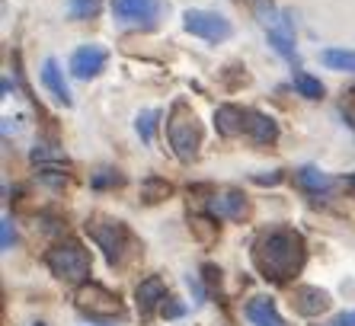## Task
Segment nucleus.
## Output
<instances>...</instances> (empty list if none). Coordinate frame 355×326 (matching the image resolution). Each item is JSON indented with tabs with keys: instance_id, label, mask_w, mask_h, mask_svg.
<instances>
[{
	"instance_id": "nucleus-16",
	"label": "nucleus",
	"mask_w": 355,
	"mask_h": 326,
	"mask_svg": "<svg viewBox=\"0 0 355 326\" xmlns=\"http://www.w3.org/2000/svg\"><path fill=\"white\" fill-rule=\"evenodd\" d=\"M215 128L224 138H237L243 131V112L237 106H218L215 109Z\"/></svg>"
},
{
	"instance_id": "nucleus-8",
	"label": "nucleus",
	"mask_w": 355,
	"mask_h": 326,
	"mask_svg": "<svg viewBox=\"0 0 355 326\" xmlns=\"http://www.w3.org/2000/svg\"><path fill=\"white\" fill-rule=\"evenodd\" d=\"M106 49L103 45H80V49L71 55V74L80 77V80H90L96 77L103 67H106Z\"/></svg>"
},
{
	"instance_id": "nucleus-26",
	"label": "nucleus",
	"mask_w": 355,
	"mask_h": 326,
	"mask_svg": "<svg viewBox=\"0 0 355 326\" xmlns=\"http://www.w3.org/2000/svg\"><path fill=\"white\" fill-rule=\"evenodd\" d=\"M13 240H17V230H13V221H10V218H3V221H0V246H3V250H10V246H13Z\"/></svg>"
},
{
	"instance_id": "nucleus-1",
	"label": "nucleus",
	"mask_w": 355,
	"mask_h": 326,
	"mask_svg": "<svg viewBox=\"0 0 355 326\" xmlns=\"http://www.w3.org/2000/svg\"><path fill=\"white\" fill-rule=\"evenodd\" d=\"M307 259L304 237L291 228H272L257 237L253 243V266L259 269V275L269 282H288L301 272Z\"/></svg>"
},
{
	"instance_id": "nucleus-25",
	"label": "nucleus",
	"mask_w": 355,
	"mask_h": 326,
	"mask_svg": "<svg viewBox=\"0 0 355 326\" xmlns=\"http://www.w3.org/2000/svg\"><path fill=\"white\" fill-rule=\"evenodd\" d=\"M93 186L96 189H106V186H122V176L112 170H99L96 176H93Z\"/></svg>"
},
{
	"instance_id": "nucleus-20",
	"label": "nucleus",
	"mask_w": 355,
	"mask_h": 326,
	"mask_svg": "<svg viewBox=\"0 0 355 326\" xmlns=\"http://www.w3.org/2000/svg\"><path fill=\"white\" fill-rule=\"evenodd\" d=\"M170 196V182L166 180H157V176H150V180H144L141 182V198L144 202H164V198Z\"/></svg>"
},
{
	"instance_id": "nucleus-23",
	"label": "nucleus",
	"mask_w": 355,
	"mask_h": 326,
	"mask_svg": "<svg viewBox=\"0 0 355 326\" xmlns=\"http://www.w3.org/2000/svg\"><path fill=\"white\" fill-rule=\"evenodd\" d=\"M135 125H138L141 138L150 141V138H154V125H157V112H154V109H144V112L138 115V122H135Z\"/></svg>"
},
{
	"instance_id": "nucleus-18",
	"label": "nucleus",
	"mask_w": 355,
	"mask_h": 326,
	"mask_svg": "<svg viewBox=\"0 0 355 326\" xmlns=\"http://www.w3.org/2000/svg\"><path fill=\"white\" fill-rule=\"evenodd\" d=\"M320 61L330 67V71L355 74V51H349V49H327L320 55Z\"/></svg>"
},
{
	"instance_id": "nucleus-4",
	"label": "nucleus",
	"mask_w": 355,
	"mask_h": 326,
	"mask_svg": "<svg viewBox=\"0 0 355 326\" xmlns=\"http://www.w3.org/2000/svg\"><path fill=\"white\" fill-rule=\"evenodd\" d=\"M74 304L80 310L83 317L90 320H112V317H122V301L109 288L96 285V282H83L74 294Z\"/></svg>"
},
{
	"instance_id": "nucleus-10",
	"label": "nucleus",
	"mask_w": 355,
	"mask_h": 326,
	"mask_svg": "<svg viewBox=\"0 0 355 326\" xmlns=\"http://www.w3.org/2000/svg\"><path fill=\"white\" fill-rule=\"evenodd\" d=\"M208 214L211 218H227V221H243L247 214V198L227 189V192H218V196L208 198Z\"/></svg>"
},
{
	"instance_id": "nucleus-29",
	"label": "nucleus",
	"mask_w": 355,
	"mask_h": 326,
	"mask_svg": "<svg viewBox=\"0 0 355 326\" xmlns=\"http://www.w3.org/2000/svg\"><path fill=\"white\" fill-rule=\"evenodd\" d=\"M333 326H355V310H349V314H339V317L333 320Z\"/></svg>"
},
{
	"instance_id": "nucleus-32",
	"label": "nucleus",
	"mask_w": 355,
	"mask_h": 326,
	"mask_svg": "<svg viewBox=\"0 0 355 326\" xmlns=\"http://www.w3.org/2000/svg\"><path fill=\"white\" fill-rule=\"evenodd\" d=\"M352 115H355V106H352Z\"/></svg>"
},
{
	"instance_id": "nucleus-13",
	"label": "nucleus",
	"mask_w": 355,
	"mask_h": 326,
	"mask_svg": "<svg viewBox=\"0 0 355 326\" xmlns=\"http://www.w3.org/2000/svg\"><path fill=\"white\" fill-rule=\"evenodd\" d=\"M135 298H138L141 317H150V314H154L157 307H164V301H166V285L160 282L157 275H150V278H144V282L138 285Z\"/></svg>"
},
{
	"instance_id": "nucleus-21",
	"label": "nucleus",
	"mask_w": 355,
	"mask_h": 326,
	"mask_svg": "<svg viewBox=\"0 0 355 326\" xmlns=\"http://www.w3.org/2000/svg\"><path fill=\"white\" fill-rule=\"evenodd\" d=\"M103 0H67V17L71 19H90L99 13Z\"/></svg>"
},
{
	"instance_id": "nucleus-14",
	"label": "nucleus",
	"mask_w": 355,
	"mask_h": 326,
	"mask_svg": "<svg viewBox=\"0 0 355 326\" xmlns=\"http://www.w3.org/2000/svg\"><path fill=\"white\" fill-rule=\"evenodd\" d=\"M42 83L49 87V93L58 99V103L71 106V90H67V83H64V71H61V65L55 58H45V61H42Z\"/></svg>"
},
{
	"instance_id": "nucleus-30",
	"label": "nucleus",
	"mask_w": 355,
	"mask_h": 326,
	"mask_svg": "<svg viewBox=\"0 0 355 326\" xmlns=\"http://www.w3.org/2000/svg\"><path fill=\"white\" fill-rule=\"evenodd\" d=\"M253 180H257L259 186H275V182H282V173H269V176H253Z\"/></svg>"
},
{
	"instance_id": "nucleus-7",
	"label": "nucleus",
	"mask_w": 355,
	"mask_h": 326,
	"mask_svg": "<svg viewBox=\"0 0 355 326\" xmlns=\"http://www.w3.org/2000/svg\"><path fill=\"white\" fill-rule=\"evenodd\" d=\"M259 23H263L266 35H269V45H272L282 58L295 61L297 51H295V33H291L288 17H285V13H272V10H259Z\"/></svg>"
},
{
	"instance_id": "nucleus-22",
	"label": "nucleus",
	"mask_w": 355,
	"mask_h": 326,
	"mask_svg": "<svg viewBox=\"0 0 355 326\" xmlns=\"http://www.w3.org/2000/svg\"><path fill=\"white\" fill-rule=\"evenodd\" d=\"M192 234L202 240V243H215L218 237V224H211L208 218H192Z\"/></svg>"
},
{
	"instance_id": "nucleus-24",
	"label": "nucleus",
	"mask_w": 355,
	"mask_h": 326,
	"mask_svg": "<svg viewBox=\"0 0 355 326\" xmlns=\"http://www.w3.org/2000/svg\"><path fill=\"white\" fill-rule=\"evenodd\" d=\"M33 160L35 163H42V160H58V163H64V154H61V151H55L51 144H35Z\"/></svg>"
},
{
	"instance_id": "nucleus-5",
	"label": "nucleus",
	"mask_w": 355,
	"mask_h": 326,
	"mask_svg": "<svg viewBox=\"0 0 355 326\" xmlns=\"http://www.w3.org/2000/svg\"><path fill=\"white\" fill-rule=\"evenodd\" d=\"M87 234L96 240V246L106 253V259L116 266L125 253V243H128V230L119 224V221H106V218H93L87 221Z\"/></svg>"
},
{
	"instance_id": "nucleus-33",
	"label": "nucleus",
	"mask_w": 355,
	"mask_h": 326,
	"mask_svg": "<svg viewBox=\"0 0 355 326\" xmlns=\"http://www.w3.org/2000/svg\"><path fill=\"white\" fill-rule=\"evenodd\" d=\"M35 326H42V323H35Z\"/></svg>"
},
{
	"instance_id": "nucleus-15",
	"label": "nucleus",
	"mask_w": 355,
	"mask_h": 326,
	"mask_svg": "<svg viewBox=\"0 0 355 326\" xmlns=\"http://www.w3.org/2000/svg\"><path fill=\"white\" fill-rule=\"evenodd\" d=\"M247 320L253 326H285V320L279 317L272 298H253L247 304Z\"/></svg>"
},
{
	"instance_id": "nucleus-27",
	"label": "nucleus",
	"mask_w": 355,
	"mask_h": 326,
	"mask_svg": "<svg viewBox=\"0 0 355 326\" xmlns=\"http://www.w3.org/2000/svg\"><path fill=\"white\" fill-rule=\"evenodd\" d=\"M160 314H164V317H182V314H186V307H182V304H173L170 298H166L164 307H160Z\"/></svg>"
},
{
	"instance_id": "nucleus-28",
	"label": "nucleus",
	"mask_w": 355,
	"mask_h": 326,
	"mask_svg": "<svg viewBox=\"0 0 355 326\" xmlns=\"http://www.w3.org/2000/svg\"><path fill=\"white\" fill-rule=\"evenodd\" d=\"M202 272H205V282H208V288L221 285V269H215V266H202Z\"/></svg>"
},
{
	"instance_id": "nucleus-9",
	"label": "nucleus",
	"mask_w": 355,
	"mask_h": 326,
	"mask_svg": "<svg viewBox=\"0 0 355 326\" xmlns=\"http://www.w3.org/2000/svg\"><path fill=\"white\" fill-rule=\"evenodd\" d=\"M112 13L125 23H154L160 17V0H112Z\"/></svg>"
},
{
	"instance_id": "nucleus-6",
	"label": "nucleus",
	"mask_w": 355,
	"mask_h": 326,
	"mask_svg": "<svg viewBox=\"0 0 355 326\" xmlns=\"http://www.w3.org/2000/svg\"><path fill=\"white\" fill-rule=\"evenodd\" d=\"M182 26H186V33L198 35V39H205V42L231 39V23L224 17H218V13H208V10H186Z\"/></svg>"
},
{
	"instance_id": "nucleus-12",
	"label": "nucleus",
	"mask_w": 355,
	"mask_h": 326,
	"mask_svg": "<svg viewBox=\"0 0 355 326\" xmlns=\"http://www.w3.org/2000/svg\"><path fill=\"white\" fill-rule=\"evenodd\" d=\"M295 310L301 317H317L323 310L330 307V294L323 291V288H314V285H301L295 288V298H291Z\"/></svg>"
},
{
	"instance_id": "nucleus-19",
	"label": "nucleus",
	"mask_w": 355,
	"mask_h": 326,
	"mask_svg": "<svg viewBox=\"0 0 355 326\" xmlns=\"http://www.w3.org/2000/svg\"><path fill=\"white\" fill-rule=\"evenodd\" d=\"M291 83H295V90L307 99H320L323 96V83L317 80V77H311V74H304V71H297L295 77H291Z\"/></svg>"
},
{
	"instance_id": "nucleus-2",
	"label": "nucleus",
	"mask_w": 355,
	"mask_h": 326,
	"mask_svg": "<svg viewBox=\"0 0 355 326\" xmlns=\"http://www.w3.org/2000/svg\"><path fill=\"white\" fill-rule=\"evenodd\" d=\"M166 141L173 147L176 160L192 163L198 157V147H202V125H198L196 112H192L186 103H176L166 115Z\"/></svg>"
},
{
	"instance_id": "nucleus-3",
	"label": "nucleus",
	"mask_w": 355,
	"mask_h": 326,
	"mask_svg": "<svg viewBox=\"0 0 355 326\" xmlns=\"http://www.w3.org/2000/svg\"><path fill=\"white\" fill-rule=\"evenodd\" d=\"M45 262L55 278L61 282H74V285H83L87 275H90V253L83 250V243L77 240H61L45 253Z\"/></svg>"
},
{
	"instance_id": "nucleus-17",
	"label": "nucleus",
	"mask_w": 355,
	"mask_h": 326,
	"mask_svg": "<svg viewBox=\"0 0 355 326\" xmlns=\"http://www.w3.org/2000/svg\"><path fill=\"white\" fill-rule=\"evenodd\" d=\"M297 186L304 189V192H311V196H320V192H327V189L333 186V180L327 176V173H320L317 166H304V170L295 173Z\"/></svg>"
},
{
	"instance_id": "nucleus-31",
	"label": "nucleus",
	"mask_w": 355,
	"mask_h": 326,
	"mask_svg": "<svg viewBox=\"0 0 355 326\" xmlns=\"http://www.w3.org/2000/svg\"><path fill=\"white\" fill-rule=\"evenodd\" d=\"M352 189H355V176H352Z\"/></svg>"
},
{
	"instance_id": "nucleus-11",
	"label": "nucleus",
	"mask_w": 355,
	"mask_h": 326,
	"mask_svg": "<svg viewBox=\"0 0 355 326\" xmlns=\"http://www.w3.org/2000/svg\"><path fill=\"white\" fill-rule=\"evenodd\" d=\"M243 131L257 144H272L279 138V125L275 119H269L266 112H257V109H243Z\"/></svg>"
}]
</instances>
